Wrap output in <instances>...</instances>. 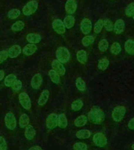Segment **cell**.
<instances>
[{"instance_id":"obj_1","label":"cell","mask_w":134,"mask_h":150,"mask_svg":"<svg viewBox=\"0 0 134 150\" xmlns=\"http://www.w3.org/2000/svg\"><path fill=\"white\" fill-rule=\"evenodd\" d=\"M88 118L90 122L93 124H101L105 118V115L101 108H99L98 106H94L88 113Z\"/></svg>"},{"instance_id":"obj_2","label":"cell","mask_w":134,"mask_h":150,"mask_svg":"<svg viewBox=\"0 0 134 150\" xmlns=\"http://www.w3.org/2000/svg\"><path fill=\"white\" fill-rule=\"evenodd\" d=\"M56 56L57 60L60 61L62 63H65L70 59V52L68 51V49L65 47H60L56 50Z\"/></svg>"},{"instance_id":"obj_3","label":"cell","mask_w":134,"mask_h":150,"mask_svg":"<svg viewBox=\"0 0 134 150\" xmlns=\"http://www.w3.org/2000/svg\"><path fill=\"white\" fill-rule=\"evenodd\" d=\"M38 3L37 1H35V0L30 1L23 8V13L25 16H30L34 13H35V11L38 9Z\"/></svg>"},{"instance_id":"obj_4","label":"cell","mask_w":134,"mask_h":150,"mask_svg":"<svg viewBox=\"0 0 134 150\" xmlns=\"http://www.w3.org/2000/svg\"><path fill=\"white\" fill-rule=\"evenodd\" d=\"M126 112V109L124 106H118L115 108L112 112V118L116 122L121 121Z\"/></svg>"},{"instance_id":"obj_5","label":"cell","mask_w":134,"mask_h":150,"mask_svg":"<svg viewBox=\"0 0 134 150\" xmlns=\"http://www.w3.org/2000/svg\"><path fill=\"white\" fill-rule=\"evenodd\" d=\"M5 124L6 126L9 130H14L16 126V117L12 112H8L5 116Z\"/></svg>"},{"instance_id":"obj_6","label":"cell","mask_w":134,"mask_h":150,"mask_svg":"<svg viewBox=\"0 0 134 150\" xmlns=\"http://www.w3.org/2000/svg\"><path fill=\"white\" fill-rule=\"evenodd\" d=\"M19 102L21 105L24 108L25 110H29L31 107V101L28 94L22 92L19 95Z\"/></svg>"},{"instance_id":"obj_7","label":"cell","mask_w":134,"mask_h":150,"mask_svg":"<svg viewBox=\"0 0 134 150\" xmlns=\"http://www.w3.org/2000/svg\"><path fill=\"white\" fill-rule=\"evenodd\" d=\"M58 126V116L56 113L49 114L46 118V127L49 129H53Z\"/></svg>"},{"instance_id":"obj_8","label":"cell","mask_w":134,"mask_h":150,"mask_svg":"<svg viewBox=\"0 0 134 150\" xmlns=\"http://www.w3.org/2000/svg\"><path fill=\"white\" fill-rule=\"evenodd\" d=\"M93 142L99 147H103L107 145L108 140L102 133H96L93 135Z\"/></svg>"},{"instance_id":"obj_9","label":"cell","mask_w":134,"mask_h":150,"mask_svg":"<svg viewBox=\"0 0 134 150\" xmlns=\"http://www.w3.org/2000/svg\"><path fill=\"white\" fill-rule=\"evenodd\" d=\"M52 25H53V30L59 35H63L65 32V26H64L63 21H61V20L56 19V20L53 21Z\"/></svg>"},{"instance_id":"obj_10","label":"cell","mask_w":134,"mask_h":150,"mask_svg":"<svg viewBox=\"0 0 134 150\" xmlns=\"http://www.w3.org/2000/svg\"><path fill=\"white\" fill-rule=\"evenodd\" d=\"M52 67H53V70H55L60 76H63V75L65 74V67H63V63H61L57 59H54L53 61V63H52Z\"/></svg>"},{"instance_id":"obj_11","label":"cell","mask_w":134,"mask_h":150,"mask_svg":"<svg viewBox=\"0 0 134 150\" xmlns=\"http://www.w3.org/2000/svg\"><path fill=\"white\" fill-rule=\"evenodd\" d=\"M92 30V22L88 18L83 19L81 22V30L84 35H88Z\"/></svg>"},{"instance_id":"obj_12","label":"cell","mask_w":134,"mask_h":150,"mask_svg":"<svg viewBox=\"0 0 134 150\" xmlns=\"http://www.w3.org/2000/svg\"><path fill=\"white\" fill-rule=\"evenodd\" d=\"M21 52H22L21 47L17 45H14L9 48V51H8V56L10 58H16L21 54Z\"/></svg>"},{"instance_id":"obj_13","label":"cell","mask_w":134,"mask_h":150,"mask_svg":"<svg viewBox=\"0 0 134 150\" xmlns=\"http://www.w3.org/2000/svg\"><path fill=\"white\" fill-rule=\"evenodd\" d=\"M77 9V3L75 0H68L65 4V10L69 14L75 13Z\"/></svg>"},{"instance_id":"obj_14","label":"cell","mask_w":134,"mask_h":150,"mask_svg":"<svg viewBox=\"0 0 134 150\" xmlns=\"http://www.w3.org/2000/svg\"><path fill=\"white\" fill-rule=\"evenodd\" d=\"M42 77L39 74H36L32 77L31 81V88L34 89H38L42 84Z\"/></svg>"},{"instance_id":"obj_15","label":"cell","mask_w":134,"mask_h":150,"mask_svg":"<svg viewBox=\"0 0 134 150\" xmlns=\"http://www.w3.org/2000/svg\"><path fill=\"white\" fill-rule=\"evenodd\" d=\"M27 41L31 44H37L38 42H40L42 37L41 35H38V34H35V33H30L27 35Z\"/></svg>"},{"instance_id":"obj_16","label":"cell","mask_w":134,"mask_h":150,"mask_svg":"<svg viewBox=\"0 0 134 150\" xmlns=\"http://www.w3.org/2000/svg\"><path fill=\"white\" fill-rule=\"evenodd\" d=\"M36 50H37V46L35 44H28L25 45V47L24 48L22 52H23V53L25 56H29L35 53Z\"/></svg>"},{"instance_id":"obj_17","label":"cell","mask_w":134,"mask_h":150,"mask_svg":"<svg viewBox=\"0 0 134 150\" xmlns=\"http://www.w3.org/2000/svg\"><path fill=\"white\" fill-rule=\"evenodd\" d=\"M125 23L122 19H118L114 24V30L116 34H122L124 31Z\"/></svg>"},{"instance_id":"obj_18","label":"cell","mask_w":134,"mask_h":150,"mask_svg":"<svg viewBox=\"0 0 134 150\" xmlns=\"http://www.w3.org/2000/svg\"><path fill=\"white\" fill-rule=\"evenodd\" d=\"M49 97V90H44L42 91L41 96H39V98L38 100V104L39 105H44L48 101V98Z\"/></svg>"},{"instance_id":"obj_19","label":"cell","mask_w":134,"mask_h":150,"mask_svg":"<svg viewBox=\"0 0 134 150\" xmlns=\"http://www.w3.org/2000/svg\"><path fill=\"white\" fill-rule=\"evenodd\" d=\"M24 135L28 140H31L35 136V130L31 125H28L26 127L25 131H24Z\"/></svg>"},{"instance_id":"obj_20","label":"cell","mask_w":134,"mask_h":150,"mask_svg":"<svg viewBox=\"0 0 134 150\" xmlns=\"http://www.w3.org/2000/svg\"><path fill=\"white\" fill-rule=\"evenodd\" d=\"M125 49L126 52L130 55H134V41L132 39L127 40L125 43Z\"/></svg>"},{"instance_id":"obj_21","label":"cell","mask_w":134,"mask_h":150,"mask_svg":"<svg viewBox=\"0 0 134 150\" xmlns=\"http://www.w3.org/2000/svg\"><path fill=\"white\" fill-rule=\"evenodd\" d=\"M75 22V17L73 16H71V15H68L64 18V21H63V23H64V26H65L66 28H68L70 29L74 26Z\"/></svg>"},{"instance_id":"obj_22","label":"cell","mask_w":134,"mask_h":150,"mask_svg":"<svg viewBox=\"0 0 134 150\" xmlns=\"http://www.w3.org/2000/svg\"><path fill=\"white\" fill-rule=\"evenodd\" d=\"M19 124L21 128H25L29 124V117L28 115L24 113L21 116L20 120H19Z\"/></svg>"},{"instance_id":"obj_23","label":"cell","mask_w":134,"mask_h":150,"mask_svg":"<svg viewBox=\"0 0 134 150\" xmlns=\"http://www.w3.org/2000/svg\"><path fill=\"white\" fill-rule=\"evenodd\" d=\"M77 59L79 63L84 64V63H86L87 61V54L85 50H79V51L77 52Z\"/></svg>"},{"instance_id":"obj_24","label":"cell","mask_w":134,"mask_h":150,"mask_svg":"<svg viewBox=\"0 0 134 150\" xmlns=\"http://www.w3.org/2000/svg\"><path fill=\"white\" fill-rule=\"evenodd\" d=\"M91 135V133L89 130L86 129H83V130H80L77 131L76 133V137L78 138H81V139H86V138H89Z\"/></svg>"},{"instance_id":"obj_25","label":"cell","mask_w":134,"mask_h":150,"mask_svg":"<svg viewBox=\"0 0 134 150\" xmlns=\"http://www.w3.org/2000/svg\"><path fill=\"white\" fill-rule=\"evenodd\" d=\"M58 126L61 128H65L68 126V119L63 113H61L58 116Z\"/></svg>"},{"instance_id":"obj_26","label":"cell","mask_w":134,"mask_h":150,"mask_svg":"<svg viewBox=\"0 0 134 150\" xmlns=\"http://www.w3.org/2000/svg\"><path fill=\"white\" fill-rule=\"evenodd\" d=\"M87 123V117L85 115H81L78 117L75 120V125L76 127H82Z\"/></svg>"},{"instance_id":"obj_27","label":"cell","mask_w":134,"mask_h":150,"mask_svg":"<svg viewBox=\"0 0 134 150\" xmlns=\"http://www.w3.org/2000/svg\"><path fill=\"white\" fill-rule=\"evenodd\" d=\"M49 77H50V80L53 82L54 84H58L59 82H60V80H61V78H60V75H59L54 70H49Z\"/></svg>"},{"instance_id":"obj_28","label":"cell","mask_w":134,"mask_h":150,"mask_svg":"<svg viewBox=\"0 0 134 150\" xmlns=\"http://www.w3.org/2000/svg\"><path fill=\"white\" fill-rule=\"evenodd\" d=\"M16 80V77L15 74H9L7 75L6 77L5 78V85H6L7 87H11L12 84H14V82Z\"/></svg>"},{"instance_id":"obj_29","label":"cell","mask_w":134,"mask_h":150,"mask_svg":"<svg viewBox=\"0 0 134 150\" xmlns=\"http://www.w3.org/2000/svg\"><path fill=\"white\" fill-rule=\"evenodd\" d=\"M109 66V60L108 58L101 59L98 62V68L101 70H105Z\"/></svg>"},{"instance_id":"obj_30","label":"cell","mask_w":134,"mask_h":150,"mask_svg":"<svg viewBox=\"0 0 134 150\" xmlns=\"http://www.w3.org/2000/svg\"><path fill=\"white\" fill-rule=\"evenodd\" d=\"M75 85L79 91H85L86 90V83L82 77H78L75 81Z\"/></svg>"},{"instance_id":"obj_31","label":"cell","mask_w":134,"mask_h":150,"mask_svg":"<svg viewBox=\"0 0 134 150\" xmlns=\"http://www.w3.org/2000/svg\"><path fill=\"white\" fill-rule=\"evenodd\" d=\"M24 28V23L23 21H16L15 23L12 25L11 29L12 30L14 31H20V30H23Z\"/></svg>"},{"instance_id":"obj_32","label":"cell","mask_w":134,"mask_h":150,"mask_svg":"<svg viewBox=\"0 0 134 150\" xmlns=\"http://www.w3.org/2000/svg\"><path fill=\"white\" fill-rule=\"evenodd\" d=\"M82 106H83V103L80 99L75 100L71 103V110H75V111H78V110H80L82 108Z\"/></svg>"},{"instance_id":"obj_33","label":"cell","mask_w":134,"mask_h":150,"mask_svg":"<svg viewBox=\"0 0 134 150\" xmlns=\"http://www.w3.org/2000/svg\"><path fill=\"white\" fill-rule=\"evenodd\" d=\"M94 42V37L92 35H88L82 38V43L84 46H89V45L93 44Z\"/></svg>"},{"instance_id":"obj_34","label":"cell","mask_w":134,"mask_h":150,"mask_svg":"<svg viewBox=\"0 0 134 150\" xmlns=\"http://www.w3.org/2000/svg\"><path fill=\"white\" fill-rule=\"evenodd\" d=\"M110 52L113 55H118L119 53L121 52V45H119V43H118V42L113 43L110 47Z\"/></svg>"},{"instance_id":"obj_35","label":"cell","mask_w":134,"mask_h":150,"mask_svg":"<svg viewBox=\"0 0 134 150\" xmlns=\"http://www.w3.org/2000/svg\"><path fill=\"white\" fill-rule=\"evenodd\" d=\"M21 14V12L20 10L17 9H13L11 10H9V13H8V17L11 20H14V19L17 18Z\"/></svg>"},{"instance_id":"obj_36","label":"cell","mask_w":134,"mask_h":150,"mask_svg":"<svg viewBox=\"0 0 134 150\" xmlns=\"http://www.w3.org/2000/svg\"><path fill=\"white\" fill-rule=\"evenodd\" d=\"M98 49L101 52H105L108 49V42L106 39H102L98 44Z\"/></svg>"},{"instance_id":"obj_37","label":"cell","mask_w":134,"mask_h":150,"mask_svg":"<svg viewBox=\"0 0 134 150\" xmlns=\"http://www.w3.org/2000/svg\"><path fill=\"white\" fill-rule=\"evenodd\" d=\"M125 14L128 16H134V2H131L130 4L127 6L125 9Z\"/></svg>"},{"instance_id":"obj_38","label":"cell","mask_w":134,"mask_h":150,"mask_svg":"<svg viewBox=\"0 0 134 150\" xmlns=\"http://www.w3.org/2000/svg\"><path fill=\"white\" fill-rule=\"evenodd\" d=\"M103 27V21L102 20H98L96 21V23H95V26H94V31L96 34H98L102 30V28Z\"/></svg>"},{"instance_id":"obj_39","label":"cell","mask_w":134,"mask_h":150,"mask_svg":"<svg viewBox=\"0 0 134 150\" xmlns=\"http://www.w3.org/2000/svg\"><path fill=\"white\" fill-rule=\"evenodd\" d=\"M103 26L108 31H111L114 29V24H113L112 21L110 20H106L103 21Z\"/></svg>"},{"instance_id":"obj_40","label":"cell","mask_w":134,"mask_h":150,"mask_svg":"<svg viewBox=\"0 0 134 150\" xmlns=\"http://www.w3.org/2000/svg\"><path fill=\"white\" fill-rule=\"evenodd\" d=\"M11 88L14 91H19V90L22 88V83H21V81L20 80L16 79V81L14 82V84H12Z\"/></svg>"},{"instance_id":"obj_41","label":"cell","mask_w":134,"mask_h":150,"mask_svg":"<svg viewBox=\"0 0 134 150\" xmlns=\"http://www.w3.org/2000/svg\"><path fill=\"white\" fill-rule=\"evenodd\" d=\"M73 149L75 150H84L87 149V145L85 143L76 142L73 145Z\"/></svg>"},{"instance_id":"obj_42","label":"cell","mask_w":134,"mask_h":150,"mask_svg":"<svg viewBox=\"0 0 134 150\" xmlns=\"http://www.w3.org/2000/svg\"><path fill=\"white\" fill-rule=\"evenodd\" d=\"M8 56H8V52H6V50H2V51L0 52V63L4 62Z\"/></svg>"},{"instance_id":"obj_43","label":"cell","mask_w":134,"mask_h":150,"mask_svg":"<svg viewBox=\"0 0 134 150\" xmlns=\"http://www.w3.org/2000/svg\"><path fill=\"white\" fill-rule=\"evenodd\" d=\"M7 144L6 142L2 136H0V150H6Z\"/></svg>"},{"instance_id":"obj_44","label":"cell","mask_w":134,"mask_h":150,"mask_svg":"<svg viewBox=\"0 0 134 150\" xmlns=\"http://www.w3.org/2000/svg\"><path fill=\"white\" fill-rule=\"evenodd\" d=\"M128 127L131 130H134V118H132L130 120H129V124H128Z\"/></svg>"},{"instance_id":"obj_45","label":"cell","mask_w":134,"mask_h":150,"mask_svg":"<svg viewBox=\"0 0 134 150\" xmlns=\"http://www.w3.org/2000/svg\"><path fill=\"white\" fill-rule=\"evenodd\" d=\"M29 150H42V149L40 146H38V145H35V146H32Z\"/></svg>"},{"instance_id":"obj_46","label":"cell","mask_w":134,"mask_h":150,"mask_svg":"<svg viewBox=\"0 0 134 150\" xmlns=\"http://www.w3.org/2000/svg\"><path fill=\"white\" fill-rule=\"evenodd\" d=\"M4 75H5V73L3 70H0V81H2L3 78H4Z\"/></svg>"},{"instance_id":"obj_47","label":"cell","mask_w":134,"mask_h":150,"mask_svg":"<svg viewBox=\"0 0 134 150\" xmlns=\"http://www.w3.org/2000/svg\"><path fill=\"white\" fill-rule=\"evenodd\" d=\"M132 149H133V150H134V143L133 144V145H132Z\"/></svg>"},{"instance_id":"obj_48","label":"cell","mask_w":134,"mask_h":150,"mask_svg":"<svg viewBox=\"0 0 134 150\" xmlns=\"http://www.w3.org/2000/svg\"><path fill=\"white\" fill-rule=\"evenodd\" d=\"M84 150H87V149H84Z\"/></svg>"},{"instance_id":"obj_49","label":"cell","mask_w":134,"mask_h":150,"mask_svg":"<svg viewBox=\"0 0 134 150\" xmlns=\"http://www.w3.org/2000/svg\"><path fill=\"white\" fill-rule=\"evenodd\" d=\"M133 18H134V16H133Z\"/></svg>"}]
</instances>
